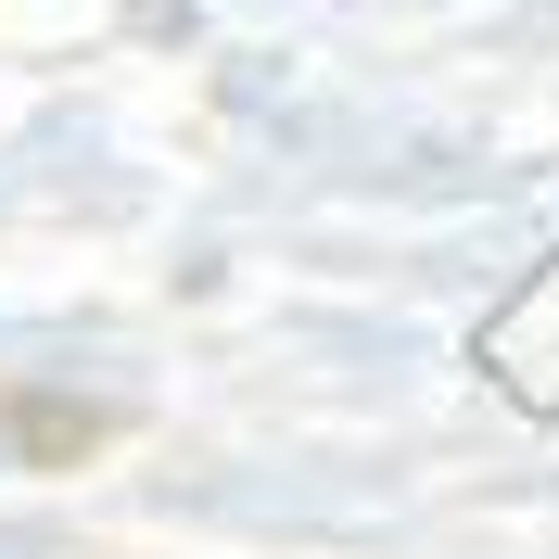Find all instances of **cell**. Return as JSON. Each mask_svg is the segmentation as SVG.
<instances>
[{"label":"cell","mask_w":559,"mask_h":559,"mask_svg":"<svg viewBox=\"0 0 559 559\" xmlns=\"http://www.w3.org/2000/svg\"><path fill=\"white\" fill-rule=\"evenodd\" d=\"M0 445L26 457V471H76V457H103V445H115V407L51 394V382H13V394H0Z\"/></svg>","instance_id":"1"}]
</instances>
